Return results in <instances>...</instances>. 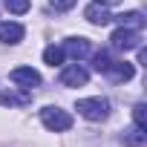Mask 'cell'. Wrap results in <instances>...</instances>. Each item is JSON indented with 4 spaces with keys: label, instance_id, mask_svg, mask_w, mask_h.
Here are the masks:
<instances>
[{
    "label": "cell",
    "instance_id": "cell-15",
    "mask_svg": "<svg viewBox=\"0 0 147 147\" xmlns=\"http://www.w3.org/2000/svg\"><path fill=\"white\" fill-rule=\"evenodd\" d=\"M29 6H32V0H6V9L15 12V15H26Z\"/></svg>",
    "mask_w": 147,
    "mask_h": 147
},
{
    "label": "cell",
    "instance_id": "cell-3",
    "mask_svg": "<svg viewBox=\"0 0 147 147\" xmlns=\"http://www.w3.org/2000/svg\"><path fill=\"white\" fill-rule=\"evenodd\" d=\"M110 46H113L115 52H130V49H138V46H141V32L118 26V29L113 32V38H110Z\"/></svg>",
    "mask_w": 147,
    "mask_h": 147
},
{
    "label": "cell",
    "instance_id": "cell-5",
    "mask_svg": "<svg viewBox=\"0 0 147 147\" xmlns=\"http://www.w3.org/2000/svg\"><path fill=\"white\" fill-rule=\"evenodd\" d=\"M9 78H12L18 87L29 90V87H38V84H40V72L32 69V66H15V69L9 72Z\"/></svg>",
    "mask_w": 147,
    "mask_h": 147
},
{
    "label": "cell",
    "instance_id": "cell-14",
    "mask_svg": "<svg viewBox=\"0 0 147 147\" xmlns=\"http://www.w3.org/2000/svg\"><path fill=\"white\" fill-rule=\"evenodd\" d=\"M113 61H110V52L107 49H101V52H95V58H92V66L98 69V72H107V66H110Z\"/></svg>",
    "mask_w": 147,
    "mask_h": 147
},
{
    "label": "cell",
    "instance_id": "cell-12",
    "mask_svg": "<svg viewBox=\"0 0 147 147\" xmlns=\"http://www.w3.org/2000/svg\"><path fill=\"white\" fill-rule=\"evenodd\" d=\"M118 23H121L124 29L141 32V29H144V15H141V12H124V15H118Z\"/></svg>",
    "mask_w": 147,
    "mask_h": 147
},
{
    "label": "cell",
    "instance_id": "cell-17",
    "mask_svg": "<svg viewBox=\"0 0 147 147\" xmlns=\"http://www.w3.org/2000/svg\"><path fill=\"white\" fill-rule=\"evenodd\" d=\"M49 3H52L55 9H61V12H66V9H72V6H75L78 0H49Z\"/></svg>",
    "mask_w": 147,
    "mask_h": 147
},
{
    "label": "cell",
    "instance_id": "cell-9",
    "mask_svg": "<svg viewBox=\"0 0 147 147\" xmlns=\"http://www.w3.org/2000/svg\"><path fill=\"white\" fill-rule=\"evenodd\" d=\"M63 55L81 61L84 55H90V40H87V38H69V40H66V46H63Z\"/></svg>",
    "mask_w": 147,
    "mask_h": 147
},
{
    "label": "cell",
    "instance_id": "cell-16",
    "mask_svg": "<svg viewBox=\"0 0 147 147\" xmlns=\"http://www.w3.org/2000/svg\"><path fill=\"white\" fill-rule=\"evenodd\" d=\"M133 121L147 130V107H144V104H136V107H133Z\"/></svg>",
    "mask_w": 147,
    "mask_h": 147
},
{
    "label": "cell",
    "instance_id": "cell-1",
    "mask_svg": "<svg viewBox=\"0 0 147 147\" xmlns=\"http://www.w3.org/2000/svg\"><path fill=\"white\" fill-rule=\"evenodd\" d=\"M40 121H43V127L52 130V133H66V130L72 127V115H69L66 110H61V107H43V110H40Z\"/></svg>",
    "mask_w": 147,
    "mask_h": 147
},
{
    "label": "cell",
    "instance_id": "cell-10",
    "mask_svg": "<svg viewBox=\"0 0 147 147\" xmlns=\"http://www.w3.org/2000/svg\"><path fill=\"white\" fill-rule=\"evenodd\" d=\"M144 141H147V133H144V127H138V124L127 127L124 136H121V144H124V147H144Z\"/></svg>",
    "mask_w": 147,
    "mask_h": 147
},
{
    "label": "cell",
    "instance_id": "cell-8",
    "mask_svg": "<svg viewBox=\"0 0 147 147\" xmlns=\"http://www.w3.org/2000/svg\"><path fill=\"white\" fill-rule=\"evenodd\" d=\"M23 35H26V29L20 23H15V20H3V23H0V43L15 46V43L23 40Z\"/></svg>",
    "mask_w": 147,
    "mask_h": 147
},
{
    "label": "cell",
    "instance_id": "cell-7",
    "mask_svg": "<svg viewBox=\"0 0 147 147\" xmlns=\"http://www.w3.org/2000/svg\"><path fill=\"white\" fill-rule=\"evenodd\" d=\"M84 18L92 23V26H107L110 20H113V15H110V6H104V3H90L87 9H84Z\"/></svg>",
    "mask_w": 147,
    "mask_h": 147
},
{
    "label": "cell",
    "instance_id": "cell-4",
    "mask_svg": "<svg viewBox=\"0 0 147 147\" xmlns=\"http://www.w3.org/2000/svg\"><path fill=\"white\" fill-rule=\"evenodd\" d=\"M90 81V72L81 66V63H69L61 69V84L63 87H84Z\"/></svg>",
    "mask_w": 147,
    "mask_h": 147
},
{
    "label": "cell",
    "instance_id": "cell-13",
    "mask_svg": "<svg viewBox=\"0 0 147 147\" xmlns=\"http://www.w3.org/2000/svg\"><path fill=\"white\" fill-rule=\"evenodd\" d=\"M63 46H46L43 49V63H49V66H61L63 63Z\"/></svg>",
    "mask_w": 147,
    "mask_h": 147
},
{
    "label": "cell",
    "instance_id": "cell-18",
    "mask_svg": "<svg viewBox=\"0 0 147 147\" xmlns=\"http://www.w3.org/2000/svg\"><path fill=\"white\" fill-rule=\"evenodd\" d=\"M98 3H104V6H110V3H118V0H98Z\"/></svg>",
    "mask_w": 147,
    "mask_h": 147
},
{
    "label": "cell",
    "instance_id": "cell-11",
    "mask_svg": "<svg viewBox=\"0 0 147 147\" xmlns=\"http://www.w3.org/2000/svg\"><path fill=\"white\" fill-rule=\"evenodd\" d=\"M29 101H32L29 92H15V90L0 92V104H3V107H26Z\"/></svg>",
    "mask_w": 147,
    "mask_h": 147
},
{
    "label": "cell",
    "instance_id": "cell-6",
    "mask_svg": "<svg viewBox=\"0 0 147 147\" xmlns=\"http://www.w3.org/2000/svg\"><path fill=\"white\" fill-rule=\"evenodd\" d=\"M104 75H110V81H115V84H124V81H130L136 75V69H133L130 61H113Z\"/></svg>",
    "mask_w": 147,
    "mask_h": 147
},
{
    "label": "cell",
    "instance_id": "cell-2",
    "mask_svg": "<svg viewBox=\"0 0 147 147\" xmlns=\"http://www.w3.org/2000/svg\"><path fill=\"white\" fill-rule=\"evenodd\" d=\"M75 110H78L87 121H104V118L110 115L107 98H81V101L75 104Z\"/></svg>",
    "mask_w": 147,
    "mask_h": 147
}]
</instances>
